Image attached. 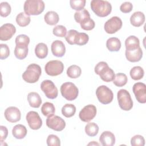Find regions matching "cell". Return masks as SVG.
I'll return each instance as SVG.
<instances>
[{
	"mask_svg": "<svg viewBox=\"0 0 146 146\" xmlns=\"http://www.w3.org/2000/svg\"><path fill=\"white\" fill-rule=\"evenodd\" d=\"M90 5L94 13L100 17L108 16L112 11V6L107 1L92 0L91 2Z\"/></svg>",
	"mask_w": 146,
	"mask_h": 146,
	"instance_id": "1",
	"label": "cell"
},
{
	"mask_svg": "<svg viewBox=\"0 0 146 146\" xmlns=\"http://www.w3.org/2000/svg\"><path fill=\"white\" fill-rule=\"evenodd\" d=\"M45 5L42 0H27L25 2L23 9L27 15H38L44 10Z\"/></svg>",
	"mask_w": 146,
	"mask_h": 146,
	"instance_id": "2",
	"label": "cell"
},
{
	"mask_svg": "<svg viewBox=\"0 0 146 146\" xmlns=\"http://www.w3.org/2000/svg\"><path fill=\"white\" fill-rule=\"evenodd\" d=\"M95 72L99 75L100 78L106 82L113 81L115 77V74L112 69H111L105 62H99L95 67Z\"/></svg>",
	"mask_w": 146,
	"mask_h": 146,
	"instance_id": "3",
	"label": "cell"
},
{
	"mask_svg": "<svg viewBox=\"0 0 146 146\" xmlns=\"http://www.w3.org/2000/svg\"><path fill=\"white\" fill-rule=\"evenodd\" d=\"M42 74L40 67L35 63L29 65L26 70L22 74L23 79L27 83H34L36 82Z\"/></svg>",
	"mask_w": 146,
	"mask_h": 146,
	"instance_id": "4",
	"label": "cell"
},
{
	"mask_svg": "<svg viewBox=\"0 0 146 146\" xmlns=\"http://www.w3.org/2000/svg\"><path fill=\"white\" fill-rule=\"evenodd\" d=\"M60 90L62 96L67 100H74L76 99L78 96V88L71 82H68L63 83Z\"/></svg>",
	"mask_w": 146,
	"mask_h": 146,
	"instance_id": "5",
	"label": "cell"
},
{
	"mask_svg": "<svg viewBox=\"0 0 146 146\" xmlns=\"http://www.w3.org/2000/svg\"><path fill=\"white\" fill-rule=\"evenodd\" d=\"M117 98L120 108L124 111H129L132 108L133 101L130 94L124 89L120 90L117 94Z\"/></svg>",
	"mask_w": 146,
	"mask_h": 146,
	"instance_id": "6",
	"label": "cell"
},
{
	"mask_svg": "<svg viewBox=\"0 0 146 146\" xmlns=\"http://www.w3.org/2000/svg\"><path fill=\"white\" fill-rule=\"evenodd\" d=\"M96 95L98 100L103 104L110 103L113 98V94L112 90L104 85L100 86L97 88Z\"/></svg>",
	"mask_w": 146,
	"mask_h": 146,
	"instance_id": "7",
	"label": "cell"
},
{
	"mask_svg": "<svg viewBox=\"0 0 146 146\" xmlns=\"http://www.w3.org/2000/svg\"><path fill=\"white\" fill-rule=\"evenodd\" d=\"M46 73L50 76H55L61 74L64 70L63 63L58 60L48 62L44 67Z\"/></svg>",
	"mask_w": 146,
	"mask_h": 146,
	"instance_id": "8",
	"label": "cell"
},
{
	"mask_svg": "<svg viewBox=\"0 0 146 146\" xmlns=\"http://www.w3.org/2000/svg\"><path fill=\"white\" fill-rule=\"evenodd\" d=\"M40 88L47 98L54 99L58 95V91L55 84L50 80H44L40 84Z\"/></svg>",
	"mask_w": 146,
	"mask_h": 146,
	"instance_id": "9",
	"label": "cell"
},
{
	"mask_svg": "<svg viewBox=\"0 0 146 146\" xmlns=\"http://www.w3.org/2000/svg\"><path fill=\"white\" fill-rule=\"evenodd\" d=\"M122 25V21L119 17H112L104 23V30L108 34H114L121 28Z\"/></svg>",
	"mask_w": 146,
	"mask_h": 146,
	"instance_id": "10",
	"label": "cell"
},
{
	"mask_svg": "<svg viewBox=\"0 0 146 146\" xmlns=\"http://www.w3.org/2000/svg\"><path fill=\"white\" fill-rule=\"evenodd\" d=\"M47 126L56 131H61L66 127L65 121L60 117L56 115H52L47 117L46 119Z\"/></svg>",
	"mask_w": 146,
	"mask_h": 146,
	"instance_id": "11",
	"label": "cell"
},
{
	"mask_svg": "<svg viewBox=\"0 0 146 146\" xmlns=\"http://www.w3.org/2000/svg\"><path fill=\"white\" fill-rule=\"evenodd\" d=\"M97 112L96 107L93 104L84 106L79 112V117L84 122H89L96 116Z\"/></svg>",
	"mask_w": 146,
	"mask_h": 146,
	"instance_id": "12",
	"label": "cell"
},
{
	"mask_svg": "<svg viewBox=\"0 0 146 146\" xmlns=\"http://www.w3.org/2000/svg\"><path fill=\"white\" fill-rule=\"evenodd\" d=\"M26 119L29 126L32 129H39L42 125V120L38 113L35 111H29L26 115Z\"/></svg>",
	"mask_w": 146,
	"mask_h": 146,
	"instance_id": "13",
	"label": "cell"
},
{
	"mask_svg": "<svg viewBox=\"0 0 146 146\" xmlns=\"http://www.w3.org/2000/svg\"><path fill=\"white\" fill-rule=\"evenodd\" d=\"M132 91L137 100L140 103L146 102V86L141 82H137L133 84Z\"/></svg>",
	"mask_w": 146,
	"mask_h": 146,
	"instance_id": "14",
	"label": "cell"
},
{
	"mask_svg": "<svg viewBox=\"0 0 146 146\" xmlns=\"http://www.w3.org/2000/svg\"><path fill=\"white\" fill-rule=\"evenodd\" d=\"M16 32L15 27L11 23H5L0 28V39L6 41L10 39Z\"/></svg>",
	"mask_w": 146,
	"mask_h": 146,
	"instance_id": "15",
	"label": "cell"
},
{
	"mask_svg": "<svg viewBox=\"0 0 146 146\" xmlns=\"http://www.w3.org/2000/svg\"><path fill=\"white\" fill-rule=\"evenodd\" d=\"M5 119L10 123H16L20 120L21 113L19 110L16 107H9L7 108L4 113Z\"/></svg>",
	"mask_w": 146,
	"mask_h": 146,
	"instance_id": "16",
	"label": "cell"
},
{
	"mask_svg": "<svg viewBox=\"0 0 146 146\" xmlns=\"http://www.w3.org/2000/svg\"><path fill=\"white\" fill-rule=\"evenodd\" d=\"M52 54L56 57H62L66 52V47L63 42L60 40L54 41L51 46Z\"/></svg>",
	"mask_w": 146,
	"mask_h": 146,
	"instance_id": "17",
	"label": "cell"
},
{
	"mask_svg": "<svg viewBox=\"0 0 146 146\" xmlns=\"http://www.w3.org/2000/svg\"><path fill=\"white\" fill-rule=\"evenodd\" d=\"M125 57L131 62H137L141 60L143 57V51L140 47L133 50H125Z\"/></svg>",
	"mask_w": 146,
	"mask_h": 146,
	"instance_id": "18",
	"label": "cell"
},
{
	"mask_svg": "<svg viewBox=\"0 0 146 146\" xmlns=\"http://www.w3.org/2000/svg\"><path fill=\"white\" fill-rule=\"evenodd\" d=\"M99 141L103 146H112L115 143V137L110 131H104L100 136Z\"/></svg>",
	"mask_w": 146,
	"mask_h": 146,
	"instance_id": "19",
	"label": "cell"
},
{
	"mask_svg": "<svg viewBox=\"0 0 146 146\" xmlns=\"http://www.w3.org/2000/svg\"><path fill=\"white\" fill-rule=\"evenodd\" d=\"M145 21V15L141 11H136L132 14L130 18L131 25L135 27L141 26Z\"/></svg>",
	"mask_w": 146,
	"mask_h": 146,
	"instance_id": "20",
	"label": "cell"
},
{
	"mask_svg": "<svg viewBox=\"0 0 146 146\" xmlns=\"http://www.w3.org/2000/svg\"><path fill=\"white\" fill-rule=\"evenodd\" d=\"M28 51L29 48L27 44H16L14 48V55L17 59L22 60L27 56Z\"/></svg>",
	"mask_w": 146,
	"mask_h": 146,
	"instance_id": "21",
	"label": "cell"
},
{
	"mask_svg": "<svg viewBox=\"0 0 146 146\" xmlns=\"http://www.w3.org/2000/svg\"><path fill=\"white\" fill-rule=\"evenodd\" d=\"M27 100L30 107L33 108H39L42 103L40 95L35 92H31L28 94Z\"/></svg>",
	"mask_w": 146,
	"mask_h": 146,
	"instance_id": "22",
	"label": "cell"
},
{
	"mask_svg": "<svg viewBox=\"0 0 146 146\" xmlns=\"http://www.w3.org/2000/svg\"><path fill=\"white\" fill-rule=\"evenodd\" d=\"M27 132V131L26 127L22 124H17L12 129L13 136L17 139H23L26 136Z\"/></svg>",
	"mask_w": 146,
	"mask_h": 146,
	"instance_id": "23",
	"label": "cell"
},
{
	"mask_svg": "<svg viewBox=\"0 0 146 146\" xmlns=\"http://www.w3.org/2000/svg\"><path fill=\"white\" fill-rule=\"evenodd\" d=\"M125 46L126 50H135L140 47L139 39L134 35H131L125 39Z\"/></svg>",
	"mask_w": 146,
	"mask_h": 146,
	"instance_id": "24",
	"label": "cell"
},
{
	"mask_svg": "<svg viewBox=\"0 0 146 146\" xmlns=\"http://www.w3.org/2000/svg\"><path fill=\"white\" fill-rule=\"evenodd\" d=\"M121 42L119 38L112 37L107 39L106 42L107 48L110 51H118L121 48Z\"/></svg>",
	"mask_w": 146,
	"mask_h": 146,
	"instance_id": "25",
	"label": "cell"
},
{
	"mask_svg": "<svg viewBox=\"0 0 146 146\" xmlns=\"http://www.w3.org/2000/svg\"><path fill=\"white\" fill-rule=\"evenodd\" d=\"M45 22L49 25L54 26L58 23L59 20V17L57 13L54 11H49L46 13L44 16Z\"/></svg>",
	"mask_w": 146,
	"mask_h": 146,
	"instance_id": "26",
	"label": "cell"
},
{
	"mask_svg": "<svg viewBox=\"0 0 146 146\" xmlns=\"http://www.w3.org/2000/svg\"><path fill=\"white\" fill-rule=\"evenodd\" d=\"M35 54L39 59L45 58L48 54V47L44 43H39L35 48Z\"/></svg>",
	"mask_w": 146,
	"mask_h": 146,
	"instance_id": "27",
	"label": "cell"
},
{
	"mask_svg": "<svg viewBox=\"0 0 146 146\" xmlns=\"http://www.w3.org/2000/svg\"><path fill=\"white\" fill-rule=\"evenodd\" d=\"M41 112L45 116L48 117L52 116L55 112V106L50 102H45L41 107Z\"/></svg>",
	"mask_w": 146,
	"mask_h": 146,
	"instance_id": "28",
	"label": "cell"
},
{
	"mask_svg": "<svg viewBox=\"0 0 146 146\" xmlns=\"http://www.w3.org/2000/svg\"><path fill=\"white\" fill-rule=\"evenodd\" d=\"M30 17L23 12L20 13L16 17L17 23L21 27H25L27 26L30 23Z\"/></svg>",
	"mask_w": 146,
	"mask_h": 146,
	"instance_id": "29",
	"label": "cell"
},
{
	"mask_svg": "<svg viewBox=\"0 0 146 146\" xmlns=\"http://www.w3.org/2000/svg\"><path fill=\"white\" fill-rule=\"evenodd\" d=\"M67 76L72 79H76L79 78L82 73V70L80 67L77 65H71L67 70Z\"/></svg>",
	"mask_w": 146,
	"mask_h": 146,
	"instance_id": "30",
	"label": "cell"
},
{
	"mask_svg": "<svg viewBox=\"0 0 146 146\" xmlns=\"http://www.w3.org/2000/svg\"><path fill=\"white\" fill-rule=\"evenodd\" d=\"M130 76L135 80H138L142 79L144 76V71L140 66H135L130 70Z\"/></svg>",
	"mask_w": 146,
	"mask_h": 146,
	"instance_id": "31",
	"label": "cell"
},
{
	"mask_svg": "<svg viewBox=\"0 0 146 146\" xmlns=\"http://www.w3.org/2000/svg\"><path fill=\"white\" fill-rule=\"evenodd\" d=\"M76 112V107L72 104H66L62 108V113L66 117L73 116Z\"/></svg>",
	"mask_w": 146,
	"mask_h": 146,
	"instance_id": "32",
	"label": "cell"
},
{
	"mask_svg": "<svg viewBox=\"0 0 146 146\" xmlns=\"http://www.w3.org/2000/svg\"><path fill=\"white\" fill-rule=\"evenodd\" d=\"M90 18V14L88 10L86 9H83L80 11H78L74 14V19L77 23H81L86 19Z\"/></svg>",
	"mask_w": 146,
	"mask_h": 146,
	"instance_id": "33",
	"label": "cell"
},
{
	"mask_svg": "<svg viewBox=\"0 0 146 146\" xmlns=\"http://www.w3.org/2000/svg\"><path fill=\"white\" fill-rule=\"evenodd\" d=\"M128 81V78L125 74L118 73L115 75V77L113 80V84L117 87H123L125 85Z\"/></svg>",
	"mask_w": 146,
	"mask_h": 146,
	"instance_id": "34",
	"label": "cell"
},
{
	"mask_svg": "<svg viewBox=\"0 0 146 146\" xmlns=\"http://www.w3.org/2000/svg\"><path fill=\"white\" fill-rule=\"evenodd\" d=\"M99 127L98 125L94 123H88L85 126V132L86 133L91 137L96 136L98 133Z\"/></svg>",
	"mask_w": 146,
	"mask_h": 146,
	"instance_id": "35",
	"label": "cell"
},
{
	"mask_svg": "<svg viewBox=\"0 0 146 146\" xmlns=\"http://www.w3.org/2000/svg\"><path fill=\"white\" fill-rule=\"evenodd\" d=\"M78 33L79 32L75 30H69L65 36V39L67 42L71 45L76 44Z\"/></svg>",
	"mask_w": 146,
	"mask_h": 146,
	"instance_id": "36",
	"label": "cell"
},
{
	"mask_svg": "<svg viewBox=\"0 0 146 146\" xmlns=\"http://www.w3.org/2000/svg\"><path fill=\"white\" fill-rule=\"evenodd\" d=\"M11 8L7 2H2L0 3V15L2 17H7L11 13Z\"/></svg>",
	"mask_w": 146,
	"mask_h": 146,
	"instance_id": "37",
	"label": "cell"
},
{
	"mask_svg": "<svg viewBox=\"0 0 146 146\" xmlns=\"http://www.w3.org/2000/svg\"><path fill=\"white\" fill-rule=\"evenodd\" d=\"M86 2V0H71L70 4L72 9L78 11L84 9Z\"/></svg>",
	"mask_w": 146,
	"mask_h": 146,
	"instance_id": "38",
	"label": "cell"
},
{
	"mask_svg": "<svg viewBox=\"0 0 146 146\" xmlns=\"http://www.w3.org/2000/svg\"><path fill=\"white\" fill-rule=\"evenodd\" d=\"M52 33L54 35L58 37H65L67 33L66 28L62 25H58L54 27Z\"/></svg>",
	"mask_w": 146,
	"mask_h": 146,
	"instance_id": "39",
	"label": "cell"
},
{
	"mask_svg": "<svg viewBox=\"0 0 146 146\" xmlns=\"http://www.w3.org/2000/svg\"><path fill=\"white\" fill-rule=\"evenodd\" d=\"M131 144L132 146H144L145 145V139L141 135H135L131 139Z\"/></svg>",
	"mask_w": 146,
	"mask_h": 146,
	"instance_id": "40",
	"label": "cell"
},
{
	"mask_svg": "<svg viewBox=\"0 0 146 146\" xmlns=\"http://www.w3.org/2000/svg\"><path fill=\"white\" fill-rule=\"evenodd\" d=\"M47 144L48 146H60V140L59 138L55 135H50L47 138Z\"/></svg>",
	"mask_w": 146,
	"mask_h": 146,
	"instance_id": "41",
	"label": "cell"
},
{
	"mask_svg": "<svg viewBox=\"0 0 146 146\" xmlns=\"http://www.w3.org/2000/svg\"><path fill=\"white\" fill-rule=\"evenodd\" d=\"M81 28L84 30H91L95 26V23L91 18H88L82 22L80 24Z\"/></svg>",
	"mask_w": 146,
	"mask_h": 146,
	"instance_id": "42",
	"label": "cell"
},
{
	"mask_svg": "<svg viewBox=\"0 0 146 146\" xmlns=\"http://www.w3.org/2000/svg\"><path fill=\"white\" fill-rule=\"evenodd\" d=\"M89 40L88 35L84 33H78L76 44L78 46H83L87 43Z\"/></svg>",
	"mask_w": 146,
	"mask_h": 146,
	"instance_id": "43",
	"label": "cell"
},
{
	"mask_svg": "<svg viewBox=\"0 0 146 146\" xmlns=\"http://www.w3.org/2000/svg\"><path fill=\"white\" fill-rule=\"evenodd\" d=\"M0 58L1 59H6L10 55V50L8 46L6 44L1 43L0 44Z\"/></svg>",
	"mask_w": 146,
	"mask_h": 146,
	"instance_id": "44",
	"label": "cell"
},
{
	"mask_svg": "<svg viewBox=\"0 0 146 146\" xmlns=\"http://www.w3.org/2000/svg\"><path fill=\"white\" fill-rule=\"evenodd\" d=\"M15 44H25L29 45L30 43L29 37L25 34H21L18 35L15 38Z\"/></svg>",
	"mask_w": 146,
	"mask_h": 146,
	"instance_id": "45",
	"label": "cell"
},
{
	"mask_svg": "<svg viewBox=\"0 0 146 146\" xmlns=\"http://www.w3.org/2000/svg\"><path fill=\"white\" fill-rule=\"evenodd\" d=\"M133 5L130 2H125L120 6V11L123 13H128L132 10Z\"/></svg>",
	"mask_w": 146,
	"mask_h": 146,
	"instance_id": "46",
	"label": "cell"
},
{
	"mask_svg": "<svg viewBox=\"0 0 146 146\" xmlns=\"http://www.w3.org/2000/svg\"><path fill=\"white\" fill-rule=\"evenodd\" d=\"M7 135H8L7 128L3 125H1L0 126V141L1 144L6 139Z\"/></svg>",
	"mask_w": 146,
	"mask_h": 146,
	"instance_id": "47",
	"label": "cell"
},
{
	"mask_svg": "<svg viewBox=\"0 0 146 146\" xmlns=\"http://www.w3.org/2000/svg\"><path fill=\"white\" fill-rule=\"evenodd\" d=\"M88 145H99V144H98V143H95L94 141H93L92 142H91V143H90L88 144Z\"/></svg>",
	"mask_w": 146,
	"mask_h": 146,
	"instance_id": "48",
	"label": "cell"
}]
</instances>
